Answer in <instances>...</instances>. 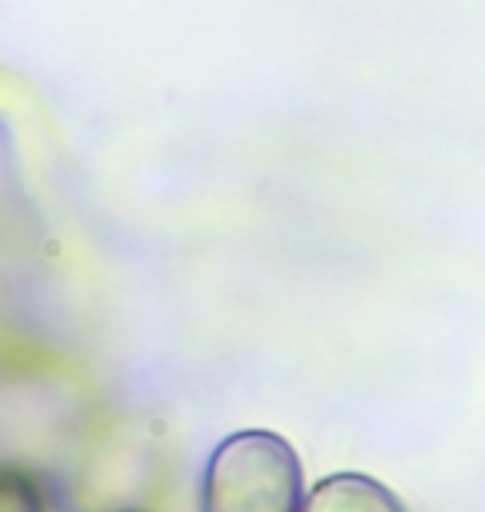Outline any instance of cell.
<instances>
[{
  "label": "cell",
  "instance_id": "3",
  "mask_svg": "<svg viewBox=\"0 0 485 512\" xmlns=\"http://www.w3.org/2000/svg\"><path fill=\"white\" fill-rule=\"evenodd\" d=\"M0 512H50L44 479L20 463H0Z\"/></svg>",
  "mask_w": 485,
  "mask_h": 512
},
{
  "label": "cell",
  "instance_id": "4",
  "mask_svg": "<svg viewBox=\"0 0 485 512\" xmlns=\"http://www.w3.org/2000/svg\"><path fill=\"white\" fill-rule=\"evenodd\" d=\"M117 512H147V509H117Z\"/></svg>",
  "mask_w": 485,
  "mask_h": 512
},
{
  "label": "cell",
  "instance_id": "1",
  "mask_svg": "<svg viewBox=\"0 0 485 512\" xmlns=\"http://www.w3.org/2000/svg\"><path fill=\"white\" fill-rule=\"evenodd\" d=\"M303 496L299 453L273 429H236L203 463L200 512H299Z\"/></svg>",
  "mask_w": 485,
  "mask_h": 512
},
{
  "label": "cell",
  "instance_id": "2",
  "mask_svg": "<svg viewBox=\"0 0 485 512\" xmlns=\"http://www.w3.org/2000/svg\"><path fill=\"white\" fill-rule=\"evenodd\" d=\"M299 512H412L386 483L369 473H343L316 479L306 489Z\"/></svg>",
  "mask_w": 485,
  "mask_h": 512
}]
</instances>
